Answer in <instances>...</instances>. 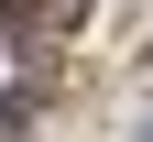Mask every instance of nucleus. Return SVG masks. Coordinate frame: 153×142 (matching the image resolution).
Returning a JSON list of instances; mask_svg holds the SVG:
<instances>
[{
  "label": "nucleus",
  "mask_w": 153,
  "mask_h": 142,
  "mask_svg": "<svg viewBox=\"0 0 153 142\" xmlns=\"http://www.w3.org/2000/svg\"><path fill=\"white\" fill-rule=\"evenodd\" d=\"M0 22H11V33H44V22H55V0H0Z\"/></svg>",
  "instance_id": "obj_1"
}]
</instances>
